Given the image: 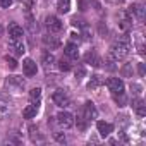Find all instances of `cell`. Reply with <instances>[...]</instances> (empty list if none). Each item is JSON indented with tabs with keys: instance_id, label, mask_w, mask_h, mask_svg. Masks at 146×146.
<instances>
[{
	"instance_id": "1",
	"label": "cell",
	"mask_w": 146,
	"mask_h": 146,
	"mask_svg": "<svg viewBox=\"0 0 146 146\" xmlns=\"http://www.w3.org/2000/svg\"><path fill=\"white\" fill-rule=\"evenodd\" d=\"M131 45H132V41H131V36L125 33V35H122L117 41H113V45L110 46V57H113L117 62L119 60H124L129 53H131Z\"/></svg>"
},
{
	"instance_id": "2",
	"label": "cell",
	"mask_w": 146,
	"mask_h": 146,
	"mask_svg": "<svg viewBox=\"0 0 146 146\" xmlns=\"http://www.w3.org/2000/svg\"><path fill=\"white\" fill-rule=\"evenodd\" d=\"M5 86L12 93H21L24 90V79L21 76H9L7 81H5Z\"/></svg>"
},
{
	"instance_id": "3",
	"label": "cell",
	"mask_w": 146,
	"mask_h": 146,
	"mask_svg": "<svg viewBox=\"0 0 146 146\" xmlns=\"http://www.w3.org/2000/svg\"><path fill=\"white\" fill-rule=\"evenodd\" d=\"M55 120H57V124L62 129H70L72 125H74V115L69 113V112H58Z\"/></svg>"
},
{
	"instance_id": "4",
	"label": "cell",
	"mask_w": 146,
	"mask_h": 146,
	"mask_svg": "<svg viewBox=\"0 0 146 146\" xmlns=\"http://www.w3.org/2000/svg\"><path fill=\"white\" fill-rule=\"evenodd\" d=\"M53 103L57 107H60V108H67L70 105V98H69V95L64 90H57L53 93Z\"/></svg>"
},
{
	"instance_id": "5",
	"label": "cell",
	"mask_w": 146,
	"mask_h": 146,
	"mask_svg": "<svg viewBox=\"0 0 146 146\" xmlns=\"http://www.w3.org/2000/svg\"><path fill=\"white\" fill-rule=\"evenodd\" d=\"M45 26H46V29H48L50 33H58V31H62V28H64L62 21H60L57 16H48V17L45 19Z\"/></svg>"
},
{
	"instance_id": "6",
	"label": "cell",
	"mask_w": 146,
	"mask_h": 146,
	"mask_svg": "<svg viewBox=\"0 0 146 146\" xmlns=\"http://www.w3.org/2000/svg\"><path fill=\"white\" fill-rule=\"evenodd\" d=\"M81 112H83V115L86 117V120H88V122H91V120H95V119L98 117V110H96V107H95V103H93V102H86Z\"/></svg>"
},
{
	"instance_id": "7",
	"label": "cell",
	"mask_w": 146,
	"mask_h": 146,
	"mask_svg": "<svg viewBox=\"0 0 146 146\" xmlns=\"http://www.w3.org/2000/svg\"><path fill=\"white\" fill-rule=\"evenodd\" d=\"M23 70H24V74L28 78H33V76H36V72H38V65H36V62L33 58H24Z\"/></svg>"
},
{
	"instance_id": "8",
	"label": "cell",
	"mask_w": 146,
	"mask_h": 146,
	"mask_svg": "<svg viewBox=\"0 0 146 146\" xmlns=\"http://www.w3.org/2000/svg\"><path fill=\"white\" fill-rule=\"evenodd\" d=\"M127 14H129V16H134L137 21H144L146 9H144V5H141V4H134V5H131V7H129Z\"/></svg>"
},
{
	"instance_id": "9",
	"label": "cell",
	"mask_w": 146,
	"mask_h": 146,
	"mask_svg": "<svg viewBox=\"0 0 146 146\" xmlns=\"http://www.w3.org/2000/svg\"><path fill=\"white\" fill-rule=\"evenodd\" d=\"M43 45L46 46V48H50V50H55V48H58L60 45H62V41H60V38L58 36H55V35H46V36H43Z\"/></svg>"
},
{
	"instance_id": "10",
	"label": "cell",
	"mask_w": 146,
	"mask_h": 146,
	"mask_svg": "<svg viewBox=\"0 0 146 146\" xmlns=\"http://www.w3.org/2000/svg\"><path fill=\"white\" fill-rule=\"evenodd\" d=\"M107 86L112 93H119V91H124V81L119 79V78H110L107 79Z\"/></svg>"
},
{
	"instance_id": "11",
	"label": "cell",
	"mask_w": 146,
	"mask_h": 146,
	"mask_svg": "<svg viewBox=\"0 0 146 146\" xmlns=\"http://www.w3.org/2000/svg\"><path fill=\"white\" fill-rule=\"evenodd\" d=\"M9 36H11V40H23L24 29H23L19 24L12 23V24H9Z\"/></svg>"
},
{
	"instance_id": "12",
	"label": "cell",
	"mask_w": 146,
	"mask_h": 146,
	"mask_svg": "<svg viewBox=\"0 0 146 146\" xmlns=\"http://www.w3.org/2000/svg\"><path fill=\"white\" fill-rule=\"evenodd\" d=\"M84 62H86V64H91L93 67H100V65H102V58H100V55H98L95 50H90V52L84 55Z\"/></svg>"
},
{
	"instance_id": "13",
	"label": "cell",
	"mask_w": 146,
	"mask_h": 146,
	"mask_svg": "<svg viewBox=\"0 0 146 146\" xmlns=\"http://www.w3.org/2000/svg\"><path fill=\"white\" fill-rule=\"evenodd\" d=\"M9 48L14 52V55H23L26 52V46H24L23 40H11L9 41Z\"/></svg>"
},
{
	"instance_id": "14",
	"label": "cell",
	"mask_w": 146,
	"mask_h": 146,
	"mask_svg": "<svg viewBox=\"0 0 146 146\" xmlns=\"http://www.w3.org/2000/svg\"><path fill=\"white\" fill-rule=\"evenodd\" d=\"M64 53H65V57H67V58L76 60V58L79 57L78 45H74V43H67V45H65V48H64Z\"/></svg>"
},
{
	"instance_id": "15",
	"label": "cell",
	"mask_w": 146,
	"mask_h": 146,
	"mask_svg": "<svg viewBox=\"0 0 146 146\" xmlns=\"http://www.w3.org/2000/svg\"><path fill=\"white\" fill-rule=\"evenodd\" d=\"M38 110H40V103H31V105H28L23 110V117L24 119H35L36 113H38Z\"/></svg>"
},
{
	"instance_id": "16",
	"label": "cell",
	"mask_w": 146,
	"mask_h": 146,
	"mask_svg": "<svg viewBox=\"0 0 146 146\" xmlns=\"http://www.w3.org/2000/svg\"><path fill=\"white\" fill-rule=\"evenodd\" d=\"M96 127H98L100 136H103V137L110 136V134H112V131H113V125H112L110 122H103V120H100V122L96 124Z\"/></svg>"
},
{
	"instance_id": "17",
	"label": "cell",
	"mask_w": 146,
	"mask_h": 146,
	"mask_svg": "<svg viewBox=\"0 0 146 146\" xmlns=\"http://www.w3.org/2000/svg\"><path fill=\"white\" fill-rule=\"evenodd\" d=\"M132 108H134V112H136L139 117H144V115H146V105H144V102H143L141 98L132 100Z\"/></svg>"
},
{
	"instance_id": "18",
	"label": "cell",
	"mask_w": 146,
	"mask_h": 146,
	"mask_svg": "<svg viewBox=\"0 0 146 146\" xmlns=\"http://www.w3.org/2000/svg\"><path fill=\"white\" fill-rule=\"evenodd\" d=\"M9 112H11V103H9V100H5L4 96H0V120L5 119V117L9 115Z\"/></svg>"
},
{
	"instance_id": "19",
	"label": "cell",
	"mask_w": 146,
	"mask_h": 146,
	"mask_svg": "<svg viewBox=\"0 0 146 146\" xmlns=\"http://www.w3.org/2000/svg\"><path fill=\"white\" fill-rule=\"evenodd\" d=\"M41 64H43V67L48 70V69H52L53 67V64H55V57H53V53H50V52H45L43 53V57H41Z\"/></svg>"
},
{
	"instance_id": "20",
	"label": "cell",
	"mask_w": 146,
	"mask_h": 146,
	"mask_svg": "<svg viewBox=\"0 0 146 146\" xmlns=\"http://www.w3.org/2000/svg\"><path fill=\"white\" fill-rule=\"evenodd\" d=\"M57 11H58L60 14H67V12L70 11V0H58Z\"/></svg>"
},
{
	"instance_id": "21",
	"label": "cell",
	"mask_w": 146,
	"mask_h": 146,
	"mask_svg": "<svg viewBox=\"0 0 146 146\" xmlns=\"http://www.w3.org/2000/svg\"><path fill=\"white\" fill-rule=\"evenodd\" d=\"M40 100H41V90L40 88H33L29 91V102L31 103H40Z\"/></svg>"
},
{
	"instance_id": "22",
	"label": "cell",
	"mask_w": 146,
	"mask_h": 146,
	"mask_svg": "<svg viewBox=\"0 0 146 146\" xmlns=\"http://www.w3.org/2000/svg\"><path fill=\"white\" fill-rule=\"evenodd\" d=\"M100 84H102V78L100 76H91V79H90V83H88V90H98L100 88Z\"/></svg>"
},
{
	"instance_id": "23",
	"label": "cell",
	"mask_w": 146,
	"mask_h": 146,
	"mask_svg": "<svg viewBox=\"0 0 146 146\" xmlns=\"http://www.w3.org/2000/svg\"><path fill=\"white\" fill-rule=\"evenodd\" d=\"M113 100L117 102V105H119V107H124V105H125V95H124V91L113 93Z\"/></svg>"
},
{
	"instance_id": "24",
	"label": "cell",
	"mask_w": 146,
	"mask_h": 146,
	"mask_svg": "<svg viewBox=\"0 0 146 146\" xmlns=\"http://www.w3.org/2000/svg\"><path fill=\"white\" fill-rule=\"evenodd\" d=\"M78 127H79L81 131H84V129L88 127V120H86V117L83 115V112L78 113Z\"/></svg>"
},
{
	"instance_id": "25",
	"label": "cell",
	"mask_w": 146,
	"mask_h": 146,
	"mask_svg": "<svg viewBox=\"0 0 146 146\" xmlns=\"http://www.w3.org/2000/svg\"><path fill=\"white\" fill-rule=\"evenodd\" d=\"M74 76H76V79H78V81H81V79L86 76V69H84V65H78V67H76Z\"/></svg>"
},
{
	"instance_id": "26",
	"label": "cell",
	"mask_w": 146,
	"mask_h": 146,
	"mask_svg": "<svg viewBox=\"0 0 146 146\" xmlns=\"http://www.w3.org/2000/svg\"><path fill=\"white\" fill-rule=\"evenodd\" d=\"M29 131H31V139H33V141H43V136L40 134V131H38V127H35V125H31V127H29Z\"/></svg>"
},
{
	"instance_id": "27",
	"label": "cell",
	"mask_w": 146,
	"mask_h": 146,
	"mask_svg": "<svg viewBox=\"0 0 146 146\" xmlns=\"http://www.w3.org/2000/svg\"><path fill=\"white\" fill-rule=\"evenodd\" d=\"M5 62H7L9 69H12V70H14V69H17V62H16V58H14V57H9V55H7V57H5Z\"/></svg>"
},
{
	"instance_id": "28",
	"label": "cell",
	"mask_w": 146,
	"mask_h": 146,
	"mask_svg": "<svg viewBox=\"0 0 146 146\" xmlns=\"http://www.w3.org/2000/svg\"><path fill=\"white\" fill-rule=\"evenodd\" d=\"M58 69H60V70H64V72H67V70H70V64H69L67 60H64V58H62V60L58 62Z\"/></svg>"
},
{
	"instance_id": "29",
	"label": "cell",
	"mask_w": 146,
	"mask_h": 146,
	"mask_svg": "<svg viewBox=\"0 0 146 146\" xmlns=\"http://www.w3.org/2000/svg\"><path fill=\"white\" fill-rule=\"evenodd\" d=\"M131 72H132V69H131V64H125V65H124V69H122V74H124V78H129V76H131Z\"/></svg>"
},
{
	"instance_id": "30",
	"label": "cell",
	"mask_w": 146,
	"mask_h": 146,
	"mask_svg": "<svg viewBox=\"0 0 146 146\" xmlns=\"http://www.w3.org/2000/svg\"><path fill=\"white\" fill-rule=\"evenodd\" d=\"M14 0H0V7H4V9H9L12 5Z\"/></svg>"
},
{
	"instance_id": "31",
	"label": "cell",
	"mask_w": 146,
	"mask_h": 146,
	"mask_svg": "<svg viewBox=\"0 0 146 146\" xmlns=\"http://www.w3.org/2000/svg\"><path fill=\"white\" fill-rule=\"evenodd\" d=\"M53 136H55V139H57L58 143H65V136H64L62 132H55Z\"/></svg>"
},
{
	"instance_id": "32",
	"label": "cell",
	"mask_w": 146,
	"mask_h": 146,
	"mask_svg": "<svg viewBox=\"0 0 146 146\" xmlns=\"http://www.w3.org/2000/svg\"><path fill=\"white\" fill-rule=\"evenodd\" d=\"M139 74L144 76V64H139Z\"/></svg>"
},
{
	"instance_id": "33",
	"label": "cell",
	"mask_w": 146,
	"mask_h": 146,
	"mask_svg": "<svg viewBox=\"0 0 146 146\" xmlns=\"http://www.w3.org/2000/svg\"><path fill=\"white\" fill-rule=\"evenodd\" d=\"M108 2H112V4H122L124 0H108Z\"/></svg>"
},
{
	"instance_id": "34",
	"label": "cell",
	"mask_w": 146,
	"mask_h": 146,
	"mask_svg": "<svg viewBox=\"0 0 146 146\" xmlns=\"http://www.w3.org/2000/svg\"><path fill=\"white\" fill-rule=\"evenodd\" d=\"M0 33H2V26H0Z\"/></svg>"
}]
</instances>
